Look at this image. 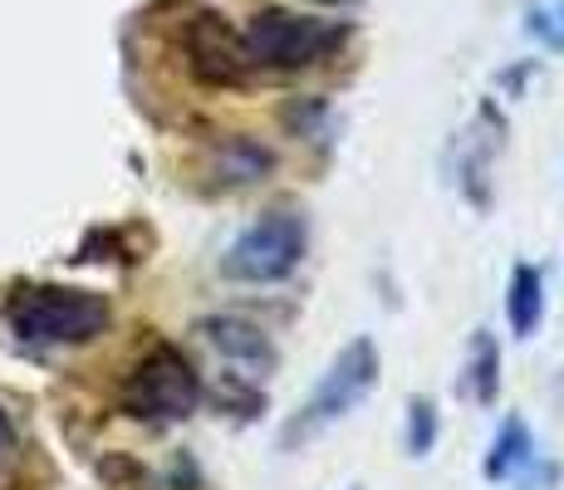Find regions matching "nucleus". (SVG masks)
<instances>
[{
    "label": "nucleus",
    "mask_w": 564,
    "mask_h": 490,
    "mask_svg": "<svg viewBox=\"0 0 564 490\" xmlns=\"http://www.w3.org/2000/svg\"><path fill=\"white\" fill-rule=\"evenodd\" d=\"M466 383H471V398L481 402V407H491L496 402V388H501V348H496V339L486 329H476V339H471Z\"/></svg>",
    "instance_id": "10"
},
{
    "label": "nucleus",
    "mask_w": 564,
    "mask_h": 490,
    "mask_svg": "<svg viewBox=\"0 0 564 490\" xmlns=\"http://www.w3.org/2000/svg\"><path fill=\"white\" fill-rule=\"evenodd\" d=\"M202 402V378L187 363V353L172 344H158L143 353V363L128 373L123 407L143 422H182Z\"/></svg>",
    "instance_id": "5"
},
{
    "label": "nucleus",
    "mask_w": 564,
    "mask_h": 490,
    "mask_svg": "<svg viewBox=\"0 0 564 490\" xmlns=\"http://www.w3.org/2000/svg\"><path fill=\"white\" fill-rule=\"evenodd\" d=\"M506 319H511L516 339H530V334L545 324V275L535 265H516L511 270V294H506Z\"/></svg>",
    "instance_id": "9"
},
{
    "label": "nucleus",
    "mask_w": 564,
    "mask_h": 490,
    "mask_svg": "<svg viewBox=\"0 0 564 490\" xmlns=\"http://www.w3.org/2000/svg\"><path fill=\"white\" fill-rule=\"evenodd\" d=\"M349 490H364V486H349Z\"/></svg>",
    "instance_id": "14"
},
{
    "label": "nucleus",
    "mask_w": 564,
    "mask_h": 490,
    "mask_svg": "<svg viewBox=\"0 0 564 490\" xmlns=\"http://www.w3.org/2000/svg\"><path fill=\"white\" fill-rule=\"evenodd\" d=\"M378 368H383L378 363V344L368 339V334H359L349 348H339V358H334V363L324 368V378L314 383L310 402L285 422L280 446L295 451V446H310L319 432H329L334 422H344L368 398V392L378 388Z\"/></svg>",
    "instance_id": "2"
},
{
    "label": "nucleus",
    "mask_w": 564,
    "mask_h": 490,
    "mask_svg": "<svg viewBox=\"0 0 564 490\" xmlns=\"http://www.w3.org/2000/svg\"><path fill=\"white\" fill-rule=\"evenodd\" d=\"M305 250H310L305 211L275 206V211H265L231 241V250L221 255V275L236 280V285H280V280H290L300 270Z\"/></svg>",
    "instance_id": "3"
},
{
    "label": "nucleus",
    "mask_w": 564,
    "mask_h": 490,
    "mask_svg": "<svg viewBox=\"0 0 564 490\" xmlns=\"http://www.w3.org/2000/svg\"><path fill=\"white\" fill-rule=\"evenodd\" d=\"M530 35L545 40L550 50H564V6H540V10H530Z\"/></svg>",
    "instance_id": "12"
},
{
    "label": "nucleus",
    "mask_w": 564,
    "mask_h": 490,
    "mask_svg": "<svg viewBox=\"0 0 564 490\" xmlns=\"http://www.w3.org/2000/svg\"><path fill=\"white\" fill-rule=\"evenodd\" d=\"M182 50H187L197 79H206V84H241L246 79V64H251V59H246V45L216 15H197V20H192L187 35H182Z\"/></svg>",
    "instance_id": "6"
},
{
    "label": "nucleus",
    "mask_w": 564,
    "mask_h": 490,
    "mask_svg": "<svg viewBox=\"0 0 564 490\" xmlns=\"http://www.w3.org/2000/svg\"><path fill=\"white\" fill-rule=\"evenodd\" d=\"M241 45L246 59L260 64V69H310V64H324L344 45V25L295 15V10H260L246 25Z\"/></svg>",
    "instance_id": "4"
},
{
    "label": "nucleus",
    "mask_w": 564,
    "mask_h": 490,
    "mask_svg": "<svg viewBox=\"0 0 564 490\" xmlns=\"http://www.w3.org/2000/svg\"><path fill=\"white\" fill-rule=\"evenodd\" d=\"M202 334L221 358L251 368V373H260V378L275 368V348H270V339L256 329V324H246V319H206Z\"/></svg>",
    "instance_id": "7"
},
{
    "label": "nucleus",
    "mask_w": 564,
    "mask_h": 490,
    "mask_svg": "<svg viewBox=\"0 0 564 490\" xmlns=\"http://www.w3.org/2000/svg\"><path fill=\"white\" fill-rule=\"evenodd\" d=\"M530 461H535V437H530V427L520 417H506L501 432H496V442H491V451H486L481 476L486 481H516Z\"/></svg>",
    "instance_id": "8"
},
{
    "label": "nucleus",
    "mask_w": 564,
    "mask_h": 490,
    "mask_svg": "<svg viewBox=\"0 0 564 490\" xmlns=\"http://www.w3.org/2000/svg\"><path fill=\"white\" fill-rule=\"evenodd\" d=\"M15 456H20V437H15V422H10V412L0 407V476L15 466Z\"/></svg>",
    "instance_id": "13"
},
{
    "label": "nucleus",
    "mask_w": 564,
    "mask_h": 490,
    "mask_svg": "<svg viewBox=\"0 0 564 490\" xmlns=\"http://www.w3.org/2000/svg\"><path fill=\"white\" fill-rule=\"evenodd\" d=\"M437 446V402L412 398L408 407V456H427Z\"/></svg>",
    "instance_id": "11"
},
{
    "label": "nucleus",
    "mask_w": 564,
    "mask_h": 490,
    "mask_svg": "<svg viewBox=\"0 0 564 490\" xmlns=\"http://www.w3.org/2000/svg\"><path fill=\"white\" fill-rule=\"evenodd\" d=\"M108 300L94 290H69V285H25L6 304V324L20 344L30 348H69L89 344L108 329Z\"/></svg>",
    "instance_id": "1"
}]
</instances>
